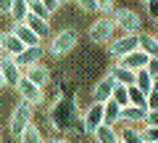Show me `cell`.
Returning a JSON list of instances; mask_svg holds the SVG:
<instances>
[{"label":"cell","instance_id":"cell-31","mask_svg":"<svg viewBox=\"0 0 158 143\" xmlns=\"http://www.w3.org/2000/svg\"><path fill=\"white\" fill-rule=\"evenodd\" d=\"M111 11H113V0H98V13L111 16Z\"/></svg>","mask_w":158,"mask_h":143},{"label":"cell","instance_id":"cell-10","mask_svg":"<svg viewBox=\"0 0 158 143\" xmlns=\"http://www.w3.org/2000/svg\"><path fill=\"white\" fill-rule=\"evenodd\" d=\"M113 87H116V82H113L111 74L100 77V80L92 85V103H106L108 98L113 96Z\"/></svg>","mask_w":158,"mask_h":143},{"label":"cell","instance_id":"cell-12","mask_svg":"<svg viewBox=\"0 0 158 143\" xmlns=\"http://www.w3.org/2000/svg\"><path fill=\"white\" fill-rule=\"evenodd\" d=\"M24 77H27L29 82H34V85H40V87H48V82H50V69L40 61V64H34V66L24 69Z\"/></svg>","mask_w":158,"mask_h":143},{"label":"cell","instance_id":"cell-19","mask_svg":"<svg viewBox=\"0 0 158 143\" xmlns=\"http://www.w3.org/2000/svg\"><path fill=\"white\" fill-rule=\"evenodd\" d=\"M92 138H95V143H118L121 141L118 138V127H113V125H100L92 132Z\"/></svg>","mask_w":158,"mask_h":143},{"label":"cell","instance_id":"cell-38","mask_svg":"<svg viewBox=\"0 0 158 143\" xmlns=\"http://www.w3.org/2000/svg\"><path fill=\"white\" fill-rule=\"evenodd\" d=\"M58 3H61V6H66V3H74V0H58Z\"/></svg>","mask_w":158,"mask_h":143},{"label":"cell","instance_id":"cell-44","mask_svg":"<svg viewBox=\"0 0 158 143\" xmlns=\"http://www.w3.org/2000/svg\"><path fill=\"white\" fill-rule=\"evenodd\" d=\"M156 37H158V34H156Z\"/></svg>","mask_w":158,"mask_h":143},{"label":"cell","instance_id":"cell-8","mask_svg":"<svg viewBox=\"0 0 158 143\" xmlns=\"http://www.w3.org/2000/svg\"><path fill=\"white\" fill-rule=\"evenodd\" d=\"M100 125H106L103 103H92V106H87L85 114H82V127H85V132H87V135H92V132H95Z\"/></svg>","mask_w":158,"mask_h":143},{"label":"cell","instance_id":"cell-11","mask_svg":"<svg viewBox=\"0 0 158 143\" xmlns=\"http://www.w3.org/2000/svg\"><path fill=\"white\" fill-rule=\"evenodd\" d=\"M45 53H48L45 45H32V48H24V51L16 56V61H19V66H21V69H29V66H34V64L42 61Z\"/></svg>","mask_w":158,"mask_h":143},{"label":"cell","instance_id":"cell-27","mask_svg":"<svg viewBox=\"0 0 158 143\" xmlns=\"http://www.w3.org/2000/svg\"><path fill=\"white\" fill-rule=\"evenodd\" d=\"M140 135H142V141H145V143H158V127L142 125L140 127Z\"/></svg>","mask_w":158,"mask_h":143},{"label":"cell","instance_id":"cell-33","mask_svg":"<svg viewBox=\"0 0 158 143\" xmlns=\"http://www.w3.org/2000/svg\"><path fill=\"white\" fill-rule=\"evenodd\" d=\"M13 8V0H0V16H8Z\"/></svg>","mask_w":158,"mask_h":143},{"label":"cell","instance_id":"cell-1","mask_svg":"<svg viewBox=\"0 0 158 143\" xmlns=\"http://www.w3.org/2000/svg\"><path fill=\"white\" fill-rule=\"evenodd\" d=\"M111 19L116 24V29H121V34H140L142 32V16L135 8H113Z\"/></svg>","mask_w":158,"mask_h":143},{"label":"cell","instance_id":"cell-42","mask_svg":"<svg viewBox=\"0 0 158 143\" xmlns=\"http://www.w3.org/2000/svg\"><path fill=\"white\" fill-rule=\"evenodd\" d=\"M140 3H148V0H140Z\"/></svg>","mask_w":158,"mask_h":143},{"label":"cell","instance_id":"cell-26","mask_svg":"<svg viewBox=\"0 0 158 143\" xmlns=\"http://www.w3.org/2000/svg\"><path fill=\"white\" fill-rule=\"evenodd\" d=\"M111 98L118 103V106H129V93H127V85H116Z\"/></svg>","mask_w":158,"mask_h":143},{"label":"cell","instance_id":"cell-29","mask_svg":"<svg viewBox=\"0 0 158 143\" xmlns=\"http://www.w3.org/2000/svg\"><path fill=\"white\" fill-rule=\"evenodd\" d=\"M145 72L150 74V80H153V82H158V58H148Z\"/></svg>","mask_w":158,"mask_h":143},{"label":"cell","instance_id":"cell-21","mask_svg":"<svg viewBox=\"0 0 158 143\" xmlns=\"http://www.w3.org/2000/svg\"><path fill=\"white\" fill-rule=\"evenodd\" d=\"M19 143H45V135H42L40 127L32 122V125H27V127H24V132L19 135Z\"/></svg>","mask_w":158,"mask_h":143},{"label":"cell","instance_id":"cell-4","mask_svg":"<svg viewBox=\"0 0 158 143\" xmlns=\"http://www.w3.org/2000/svg\"><path fill=\"white\" fill-rule=\"evenodd\" d=\"M87 37H90L95 45H108V42L116 37V24H113V19L111 16L95 19V21L90 24V29H87Z\"/></svg>","mask_w":158,"mask_h":143},{"label":"cell","instance_id":"cell-25","mask_svg":"<svg viewBox=\"0 0 158 143\" xmlns=\"http://www.w3.org/2000/svg\"><path fill=\"white\" fill-rule=\"evenodd\" d=\"M29 13H34V16H40V19H48V21H50V16H53V13L42 6V0H29Z\"/></svg>","mask_w":158,"mask_h":143},{"label":"cell","instance_id":"cell-7","mask_svg":"<svg viewBox=\"0 0 158 143\" xmlns=\"http://www.w3.org/2000/svg\"><path fill=\"white\" fill-rule=\"evenodd\" d=\"M16 90H19V98H21V101H27V103H32V106H40V103L45 101V87H40V85H34V82H29L27 77H21V82L16 85Z\"/></svg>","mask_w":158,"mask_h":143},{"label":"cell","instance_id":"cell-14","mask_svg":"<svg viewBox=\"0 0 158 143\" xmlns=\"http://www.w3.org/2000/svg\"><path fill=\"white\" fill-rule=\"evenodd\" d=\"M24 24L37 34L40 40H45L48 34H50V21H48V19H40V16H34V13H27V16H24Z\"/></svg>","mask_w":158,"mask_h":143},{"label":"cell","instance_id":"cell-35","mask_svg":"<svg viewBox=\"0 0 158 143\" xmlns=\"http://www.w3.org/2000/svg\"><path fill=\"white\" fill-rule=\"evenodd\" d=\"M145 125L158 127V109H156V111H148V119H145Z\"/></svg>","mask_w":158,"mask_h":143},{"label":"cell","instance_id":"cell-28","mask_svg":"<svg viewBox=\"0 0 158 143\" xmlns=\"http://www.w3.org/2000/svg\"><path fill=\"white\" fill-rule=\"evenodd\" d=\"M127 93H129V103H135V106H145V93H142V90H137L135 85H129Z\"/></svg>","mask_w":158,"mask_h":143},{"label":"cell","instance_id":"cell-43","mask_svg":"<svg viewBox=\"0 0 158 143\" xmlns=\"http://www.w3.org/2000/svg\"><path fill=\"white\" fill-rule=\"evenodd\" d=\"M118 143H121V141H118Z\"/></svg>","mask_w":158,"mask_h":143},{"label":"cell","instance_id":"cell-2","mask_svg":"<svg viewBox=\"0 0 158 143\" xmlns=\"http://www.w3.org/2000/svg\"><path fill=\"white\" fill-rule=\"evenodd\" d=\"M77 42H79V32L74 27H66V29H61V32L50 40V45H48L45 51L50 53L53 58H63L66 53H71L74 48H77Z\"/></svg>","mask_w":158,"mask_h":143},{"label":"cell","instance_id":"cell-23","mask_svg":"<svg viewBox=\"0 0 158 143\" xmlns=\"http://www.w3.org/2000/svg\"><path fill=\"white\" fill-rule=\"evenodd\" d=\"M29 13V0H13V8H11V21H24V16Z\"/></svg>","mask_w":158,"mask_h":143},{"label":"cell","instance_id":"cell-17","mask_svg":"<svg viewBox=\"0 0 158 143\" xmlns=\"http://www.w3.org/2000/svg\"><path fill=\"white\" fill-rule=\"evenodd\" d=\"M137 45H140V51L148 53L150 58H158V37H156V34L140 32V34H137Z\"/></svg>","mask_w":158,"mask_h":143},{"label":"cell","instance_id":"cell-37","mask_svg":"<svg viewBox=\"0 0 158 143\" xmlns=\"http://www.w3.org/2000/svg\"><path fill=\"white\" fill-rule=\"evenodd\" d=\"M3 87H6V80H3V74H0V90H3Z\"/></svg>","mask_w":158,"mask_h":143},{"label":"cell","instance_id":"cell-36","mask_svg":"<svg viewBox=\"0 0 158 143\" xmlns=\"http://www.w3.org/2000/svg\"><path fill=\"white\" fill-rule=\"evenodd\" d=\"M45 143H69L66 138H50V141H45Z\"/></svg>","mask_w":158,"mask_h":143},{"label":"cell","instance_id":"cell-22","mask_svg":"<svg viewBox=\"0 0 158 143\" xmlns=\"http://www.w3.org/2000/svg\"><path fill=\"white\" fill-rule=\"evenodd\" d=\"M118 138H121V143H145L140 135V127H129V125H124V130H118Z\"/></svg>","mask_w":158,"mask_h":143},{"label":"cell","instance_id":"cell-32","mask_svg":"<svg viewBox=\"0 0 158 143\" xmlns=\"http://www.w3.org/2000/svg\"><path fill=\"white\" fill-rule=\"evenodd\" d=\"M145 6H148V16L156 21V19H158V0H148Z\"/></svg>","mask_w":158,"mask_h":143},{"label":"cell","instance_id":"cell-16","mask_svg":"<svg viewBox=\"0 0 158 143\" xmlns=\"http://www.w3.org/2000/svg\"><path fill=\"white\" fill-rule=\"evenodd\" d=\"M108 74L113 77V82H116V85H135V72H132V69H127V66H121V64H113L111 69H108Z\"/></svg>","mask_w":158,"mask_h":143},{"label":"cell","instance_id":"cell-15","mask_svg":"<svg viewBox=\"0 0 158 143\" xmlns=\"http://www.w3.org/2000/svg\"><path fill=\"white\" fill-rule=\"evenodd\" d=\"M148 53H142L140 48L137 51H132V53H127L124 58H118V64L121 66H127V69H132V72H140V69H145V64H148Z\"/></svg>","mask_w":158,"mask_h":143},{"label":"cell","instance_id":"cell-34","mask_svg":"<svg viewBox=\"0 0 158 143\" xmlns=\"http://www.w3.org/2000/svg\"><path fill=\"white\" fill-rule=\"evenodd\" d=\"M42 6H45L50 13H56L58 8H61V3H58V0H42Z\"/></svg>","mask_w":158,"mask_h":143},{"label":"cell","instance_id":"cell-20","mask_svg":"<svg viewBox=\"0 0 158 143\" xmlns=\"http://www.w3.org/2000/svg\"><path fill=\"white\" fill-rule=\"evenodd\" d=\"M103 114H106V125H121V106H118L113 98H108L106 103H103Z\"/></svg>","mask_w":158,"mask_h":143},{"label":"cell","instance_id":"cell-40","mask_svg":"<svg viewBox=\"0 0 158 143\" xmlns=\"http://www.w3.org/2000/svg\"><path fill=\"white\" fill-rule=\"evenodd\" d=\"M0 143H3V132H0Z\"/></svg>","mask_w":158,"mask_h":143},{"label":"cell","instance_id":"cell-3","mask_svg":"<svg viewBox=\"0 0 158 143\" xmlns=\"http://www.w3.org/2000/svg\"><path fill=\"white\" fill-rule=\"evenodd\" d=\"M34 122V106L27 101H19L16 103V109L11 111V117H8V130H11L13 138H19L24 132V127L32 125Z\"/></svg>","mask_w":158,"mask_h":143},{"label":"cell","instance_id":"cell-9","mask_svg":"<svg viewBox=\"0 0 158 143\" xmlns=\"http://www.w3.org/2000/svg\"><path fill=\"white\" fill-rule=\"evenodd\" d=\"M148 119V106H121V125H129V127H142Z\"/></svg>","mask_w":158,"mask_h":143},{"label":"cell","instance_id":"cell-30","mask_svg":"<svg viewBox=\"0 0 158 143\" xmlns=\"http://www.w3.org/2000/svg\"><path fill=\"white\" fill-rule=\"evenodd\" d=\"M77 6L85 13H98V0H77Z\"/></svg>","mask_w":158,"mask_h":143},{"label":"cell","instance_id":"cell-13","mask_svg":"<svg viewBox=\"0 0 158 143\" xmlns=\"http://www.w3.org/2000/svg\"><path fill=\"white\" fill-rule=\"evenodd\" d=\"M11 32L16 34V37H19V40H21L27 48H32V45H42V40H40V37H37V34H34L24 21H11Z\"/></svg>","mask_w":158,"mask_h":143},{"label":"cell","instance_id":"cell-5","mask_svg":"<svg viewBox=\"0 0 158 143\" xmlns=\"http://www.w3.org/2000/svg\"><path fill=\"white\" fill-rule=\"evenodd\" d=\"M0 74L6 80V87H16L24 77V69L19 66V61L8 53H0Z\"/></svg>","mask_w":158,"mask_h":143},{"label":"cell","instance_id":"cell-39","mask_svg":"<svg viewBox=\"0 0 158 143\" xmlns=\"http://www.w3.org/2000/svg\"><path fill=\"white\" fill-rule=\"evenodd\" d=\"M0 53H3V32H0Z\"/></svg>","mask_w":158,"mask_h":143},{"label":"cell","instance_id":"cell-41","mask_svg":"<svg viewBox=\"0 0 158 143\" xmlns=\"http://www.w3.org/2000/svg\"><path fill=\"white\" fill-rule=\"evenodd\" d=\"M156 29H158V19H156Z\"/></svg>","mask_w":158,"mask_h":143},{"label":"cell","instance_id":"cell-18","mask_svg":"<svg viewBox=\"0 0 158 143\" xmlns=\"http://www.w3.org/2000/svg\"><path fill=\"white\" fill-rule=\"evenodd\" d=\"M24 48H27V45H24V42L19 40V37L11 32V29H8V32H3V53H8V56H13V58H16L19 53L24 51Z\"/></svg>","mask_w":158,"mask_h":143},{"label":"cell","instance_id":"cell-6","mask_svg":"<svg viewBox=\"0 0 158 143\" xmlns=\"http://www.w3.org/2000/svg\"><path fill=\"white\" fill-rule=\"evenodd\" d=\"M137 34H118V37H113L111 42H108V53H111V58H124L127 53L137 51Z\"/></svg>","mask_w":158,"mask_h":143},{"label":"cell","instance_id":"cell-24","mask_svg":"<svg viewBox=\"0 0 158 143\" xmlns=\"http://www.w3.org/2000/svg\"><path fill=\"white\" fill-rule=\"evenodd\" d=\"M135 87H137V90H142V93H148L153 87V80H150V74H148L145 69L135 72Z\"/></svg>","mask_w":158,"mask_h":143}]
</instances>
